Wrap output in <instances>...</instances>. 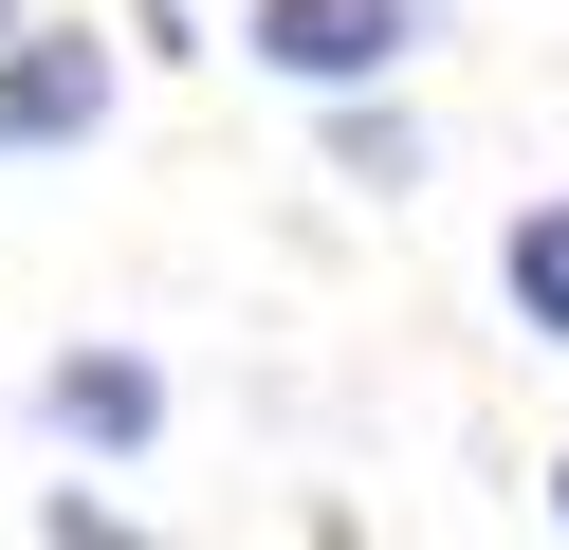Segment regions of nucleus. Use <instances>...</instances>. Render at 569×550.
Listing matches in <instances>:
<instances>
[{
    "instance_id": "nucleus-4",
    "label": "nucleus",
    "mask_w": 569,
    "mask_h": 550,
    "mask_svg": "<svg viewBox=\"0 0 569 550\" xmlns=\"http://www.w3.org/2000/svg\"><path fill=\"white\" fill-rule=\"evenodd\" d=\"M312 166L368 183V202H405V183H422V110L386 92V73H368V92H312Z\"/></svg>"
},
{
    "instance_id": "nucleus-9",
    "label": "nucleus",
    "mask_w": 569,
    "mask_h": 550,
    "mask_svg": "<svg viewBox=\"0 0 569 550\" xmlns=\"http://www.w3.org/2000/svg\"><path fill=\"white\" fill-rule=\"evenodd\" d=\"M0 19H19V0H0Z\"/></svg>"
},
{
    "instance_id": "nucleus-5",
    "label": "nucleus",
    "mask_w": 569,
    "mask_h": 550,
    "mask_svg": "<svg viewBox=\"0 0 569 550\" xmlns=\"http://www.w3.org/2000/svg\"><path fill=\"white\" fill-rule=\"evenodd\" d=\"M496 293H515L532 349H569V202H515V239H496Z\"/></svg>"
},
{
    "instance_id": "nucleus-2",
    "label": "nucleus",
    "mask_w": 569,
    "mask_h": 550,
    "mask_svg": "<svg viewBox=\"0 0 569 550\" xmlns=\"http://www.w3.org/2000/svg\"><path fill=\"white\" fill-rule=\"evenodd\" d=\"M221 37L276 73V92H368V73L422 56V0H239Z\"/></svg>"
},
{
    "instance_id": "nucleus-6",
    "label": "nucleus",
    "mask_w": 569,
    "mask_h": 550,
    "mask_svg": "<svg viewBox=\"0 0 569 550\" xmlns=\"http://www.w3.org/2000/svg\"><path fill=\"white\" fill-rule=\"evenodd\" d=\"M38 532H56V550H129V496H92V477H56V496H38Z\"/></svg>"
},
{
    "instance_id": "nucleus-1",
    "label": "nucleus",
    "mask_w": 569,
    "mask_h": 550,
    "mask_svg": "<svg viewBox=\"0 0 569 550\" xmlns=\"http://www.w3.org/2000/svg\"><path fill=\"white\" fill-rule=\"evenodd\" d=\"M111 110H129V56L92 19H38V0L0 19V166H56V147H92Z\"/></svg>"
},
{
    "instance_id": "nucleus-8",
    "label": "nucleus",
    "mask_w": 569,
    "mask_h": 550,
    "mask_svg": "<svg viewBox=\"0 0 569 550\" xmlns=\"http://www.w3.org/2000/svg\"><path fill=\"white\" fill-rule=\"evenodd\" d=\"M532 496H551V532H569V440H551V477H532Z\"/></svg>"
},
{
    "instance_id": "nucleus-3",
    "label": "nucleus",
    "mask_w": 569,
    "mask_h": 550,
    "mask_svg": "<svg viewBox=\"0 0 569 550\" xmlns=\"http://www.w3.org/2000/svg\"><path fill=\"white\" fill-rule=\"evenodd\" d=\"M38 422L74 440L92 477H129V459H148V440H166V367L129 349V330H74V349L38 367Z\"/></svg>"
},
{
    "instance_id": "nucleus-7",
    "label": "nucleus",
    "mask_w": 569,
    "mask_h": 550,
    "mask_svg": "<svg viewBox=\"0 0 569 550\" xmlns=\"http://www.w3.org/2000/svg\"><path fill=\"white\" fill-rule=\"evenodd\" d=\"M129 37H148V56H202V37H184V0H129Z\"/></svg>"
}]
</instances>
